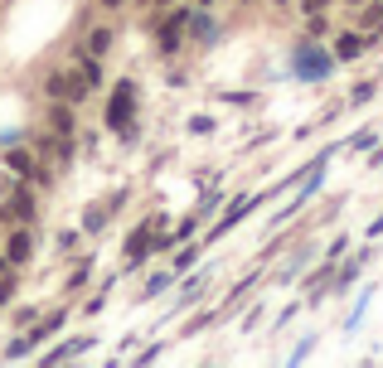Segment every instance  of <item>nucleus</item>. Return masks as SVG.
<instances>
[{
	"label": "nucleus",
	"mask_w": 383,
	"mask_h": 368,
	"mask_svg": "<svg viewBox=\"0 0 383 368\" xmlns=\"http://www.w3.org/2000/svg\"><path fill=\"white\" fill-rule=\"evenodd\" d=\"M131 102H136V88H131V83H121V88L112 92V112H107V121H112L117 131H131Z\"/></svg>",
	"instance_id": "1"
},
{
	"label": "nucleus",
	"mask_w": 383,
	"mask_h": 368,
	"mask_svg": "<svg viewBox=\"0 0 383 368\" xmlns=\"http://www.w3.org/2000/svg\"><path fill=\"white\" fill-rule=\"evenodd\" d=\"M146 252H151V228H136V233H131V243H126V257H131V262H141Z\"/></svg>",
	"instance_id": "2"
},
{
	"label": "nucleus",
	"mask_w": 383,
	"mask_h": 368,
	"mask_svg": "<svg viewBox=\"0 0 383 368\" xmlns=\"http://www.w3.org/2000/svg\"><path fill=\"white\" fill-rule=\"evenodd\" d=\"M335 54H340V59H354V54H364V39H354V34H345V39L335 44Z\"/></svg>",
	"instance_id": "3"
},
{
	"label": "nucleus",
	"mask_w": 383,
	"mask_h": 368,
	"mask_svg": "<svg viewBox=\"0 0 383 368\" xmlns=\"http://www.w3.org/2000/svg\"><path fill=\"white\" fill-rule=\"evenodd\" d=\"M301 68H306V78H320L325 73V59L320 54H301Z\"/></svg>",
	"instance_id": "4"
},
{
	"label": "nucleus",
	"mask_w": 383,
	"mask_h": 368,
	"mask_svg": "<svg viewBox=\"0 0 383 368\" xmlns=\"http://www.w3.org/2000/svg\"><path fill=\"white\" fill-rule=\"evenodd\" d=\"M10 257H15V262H24V257H29V238H24V233H20V238H10Z\"/></svg>",
	"instance_id": "5"
},
{
	"label": "nucleus",
	"mask_w": 383,
	"mask_h": 368,
	"mask_svg": "<svg viewBox=\"0 0 383 368\" xmlns=\"http://www.w3.org/2000/svg\"><path fill=\"white\" fill-rule=\"evenodd\" d=\"M54 126H59V131H68V126H73V116H68V107H54Z\"/></svg>",
	"instance_id": "6"
},
{
	"label": "nucleus",
	"mask_w": 383,
	"mask_h": 368,
	"mask_svg": "<svg viewBox=\"0 0 383 368\" xmlns=\"http://www.w3.org/2000/svg\"><path fill=\"white\" fill-rule=\"evenodd\" d=\"M10 208H15V213H20V218H24V213H29V208H34V204H29V194H15V204H10Z\"/></svg>",
	"instance_id": "7"
},
{
	"label": "nucleus",
	"mask_w": 383,
	"mask_h": 368,
	"mask_svg": "<svg viewBox=\"0 0 383 368\" xmlns=\"http://www.w3.org/2000/svg\"><path fill=\"white\" fill-rule=\"evenodd\" d=\"M301 5H306V10H310V15H315V10H325V5H330V0H301Z\"/></svg>",
	"instance_id": "8"
},
{
	"label": "nucleus",
	"mask_w": 383,
	"mask_h": 368,
	"mask_svg": "<svg viewBox=\"0 0 383 368\" xmlns=\"http://www.w3.org/2000/svg\"><path fill=\"white\" fill-rule=\"evenodd\" d=\"M107 5H121V0H107Z\"/></svg>",
	"instance_id": "9"
}]
</instances>
